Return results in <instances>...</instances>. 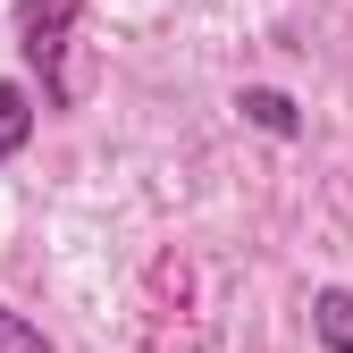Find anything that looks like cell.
I'll return each mask as SVG.
<instances>
[{"label":"cell","instance_id":"cell-1","mask_svg":"<svg viewBox=\"0 0 353 353\" xmlns=\"http://www.w3.org/2000/svg\"><path fill=\"white\" fill-rule=\"evenodd\" d=\"M76 26H84V0H17V59L34 68L42 110H51V118H68V110H76V76H68Z\"/></svg>","mask_w":353,"mask_h":353},{"label":"cell","instance_id":"cell-2","mask_svg":"<svg viewBox=\"0 0 353 353\" xmlns=\"http://www.w3.org/2000/svg\"><path fill=\"white\" fill-rule=\"evenodd\" d=\"M236 110H244V126H261L270 143H294V135H303V110H294V93H278V84H244Z\"/></svg>","mask_w":353,"mask_h":353},{"label":"cell","instance_id":"cell-3","mask_svg":"<svg viewBox=\"0 0 353 353\" xmlns=\"http://www.w3.org/2000/svg\"><path fill=\"white\" fill-rule=\"evenodd\" d=\"M312 345L353 353V286H312Z\"/></svg>","mask_w":353,"mask_h":353},{"label":"cell","instance_id":"cell-4","mask_svg":"<svg viewBox=\"0 0 353 353\" xmlns=\"http://www.w3.org/2000/svg\"><path fill=\"white\" fill-rule=\"evenodd\" d=\"M34 93H26V84H9V76H0V168H9L26 143H34Z\"/></svg>","mask_w":353,"mask_h":353},{"label":"cell","instance_id":"cell-5","mask_svg":"<svg viewBox=\"0 0 353 353\" xmlns=\"http://www.w3.org/2000/svg\"><path fill=\"white\" fill-rule=\"evenodd\" d=\"M0 353H59V345L42 336V320H26L17 303H0Z\"/></svg>","mask_w":353,"mask_h":353}]
</instances>
